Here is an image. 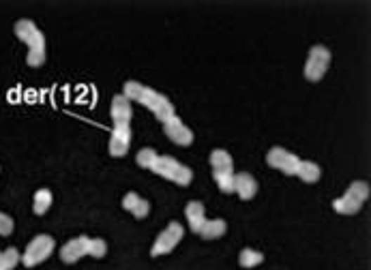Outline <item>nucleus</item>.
<instances>
[{"instance_id": "1", "label": "nucleus", "mask_w": 371, "mask_h": 270, "mask_svg": "<svg viewBox=\"0 0 371 270\" xmlns=\"http://www.w3.org/2000/svg\"><path fill=\"white\" fill-rule=\"evenodd\" d=\"M112 135H110V155L125 157L131 146V118L134 108L125 95H116L112 99Z\"/></svg>"}, {"instance_id": "2", "label": "nucleus", "mask_w": 371, "mask_h": 270, "mask_svg": "<svg viewBox=\"0 0 371 270\" xmlns=\"http://www.w3.org/2000/svg\"><path fill=\"white\" fill-rule=\"evenodd\" d=\"M136 161H138L140 167L150 169V172H155L157 176L166 178V180H172V183L178 185V187H187V185H191V180H193L191 167H187L185 163H181L174 157L157 155V150H152V148H142L138 153Z\"/></svg>"}, {"instance_id": "3", "label": "nucleus", "mask_w": 371, "mask_h": 270, "mask_svg": "<svg viewBox=\"0 0 371 270\" xmlns=\"http://www.w3.org/2000/svg\"><path fill=\"white\" fill-rule=\"evenodd\" d=\"M122 95H125L129 101H136V103L144 105L146 110H150L161 124H166L168 120H172L176 116L174 103L166 95L159 93V90H155V88H150V86H146V84L136 82V79L125 82Z\"/></svg>"}, {"instance_id": "4", "label": "nucleus", "mask_w": 371, "mask_h": 270, "mask_svg": "<svg viewBox=\"0 0 371 270\" xmlns=\"http://www.w3.org/2000/svg\"><path fill=\"white\" fill-rule=\"evenodd\" d=\"M185 217L193 234H197L204 240H217L226 236L228 232V223L223 219H206L204 204L193 200L185 206Z\"/></svg>"}, {"instance_id": "5", "label": "nucleus", "mask_w": 371, "mask_h": 270, "mask_svg": "<svg viewBox=\"0 0 371 270\" xmlns=\"http://www.w3.org/2000/svg\"><path fill=\"white\" fill-rule=\"evenodd\" d=\"M13 30H15V37L28 45L26 63L30 67H41V65H44L48 52H46V37H44V32H41V28L32 20H18Z\"/></svg>"}, {"instance_id": "6", "label": "nucleus", "mask_w": 371, "mask_h": 270, "mask_svg": "<svg viewBox=\"0 0 371 270\" xmlns=\"http://www.w3.org/2000/svg\"><path fill=\"white\" fill-rule=\"evenodd\" d=\"M108 253V243L103 238H89V236H77V238H71L69 243L63 245L60 249V259L65 264H75L77 259L82 257H105Z\"/></svg>"}, {"instance_id": "7", "label": "nucleus", "mask_w": 371, "mask_h": 270, "mask_svg": "<svg viewBox=\"0 0 371 270\" xmlns=\"http://www.w3.org/2000/svg\"><path fill=\"white\" fill-rule=\"evenodd\" d=\"M211 167H213V178L221 193H234V161L232 155L223 148H215L211 153Z\"/></svg>"}, {"instance_id": "8", "label": "nucleus", "mask_w": 371, "mask_h": 270, "mask_svg": "<svg viewBox=\"0 0 371 270\" xmlns=\"http://www.w3.org/2000/svg\"><path fill=\"white\" fill-rule=\"evenodd\" d=\"M367 200H369V185L365 180H354V183L346 189V193L333 202V208L339 214H356L365 206Z\"/></svg>"}, {"instance_id": "9", "label": "nucleus", "mask_w": 371, "mask_h": 270, "mask_svg": "<svg viewBox=\"0 0 371 270\" xmlns=\"http://www.w3.org/2000/svg\"><path fill=\"white\" fill-rule=\"evenodd\" d=\"M331 58H333L331 50H328L326 45H313V48L309 50V54H307L305 69H303L305 79L307 82H320L326 75L328 67H331Z\"/></svg>"}, {"instance_id": "10", "label": "nucleus", "mask_w": 371, "mask_h": 270, "mask_svg": "<svg viewBox=\"0 0 371 270\" xmlns=\"http://www.w3.org/2000/svg\"><path fill=\"white\" fill-rule=\"evenodd\" d=\"M52 253H54V238L48 234H39L28 243L20 259L26 268H34L37 264H44Z\"/></svg>"}, {"instance_id": "11", "label": "nucleus", "mask_w": 371, "mask_h": 270, "mask_svg": "<svg viewBox=\"0 0 371 270\" xmlns=\"http://www.w3.org/2000/svg\"><path fill=\"white\" fill-rule=\"evenodd\" d=\"M185 236V228L178 223V221H172L168 223V228L163 230L157 240L152 243V249H150V257H161V255H168L176 249V245L183 240Z\"/></svg>"}, {"instance_id": "12", "label": "nucleus", "mask_w": 371, "mask_h": 270, "mask_svg": "<svg viewBox=\"0 0 371 270\" xmlns=\"http://www.w3.org/2000/svg\"><path fill=\"white\" fill-rule=\"evenodd\" d=\"M266 163L273 167V169H279L283 172L285 176H297V169L301 165V157H297L294 153L285 150L281 146H273L268 153H266Z\"/></svg>"}, {"instance_id": "13", "label": "nucleus", "mask_w": 371, "mask_h": 270, "mask_svg": "<svg viewBox=\"0 0 371 270\" xmlns=\"http://www.w3.org/2000/svg\"><path fill=\"white\" fill-rule=\"evenodd\" d=\"M163 131H166L168 140L178 144V146H191L193 144V131L178 118V114L163 124Z\"/></svg>"}, {"instance_id": "14", "label": "nucleus", "mask_w": 371, "mask_h": 270, "mask_svg": "<svg viewBox=\"0 0 371 270\" xmlns=\"http://www.w3.org/2000/svg\"><path fill=\"white\" fill-rule=\"evenodd\" d=\"M258 180L249 174V172H240V174H234V193L240 198V200H254L256 193H258Z\"/></svg>"}, {"instance_id": "15", "label": "nucleus", "mask_w": 371, "mask_h": 270, "mask_svg": "<svg viewBox=\"0 0 371 270\" xmlns=\"http://www.w3.org/2000/svg\"><path fill=\"white\" fill-rule=\"evenodd\" d=\"M122 208L129 210L136 219H146L150 212V204L134 191H129L125 198H122Z\"/></svg>"}, {"instance_id": "16", "label": "nucleus", "mask_w": 371, "mask_h": 270, "mask_svg": "<svg viewBox=\"0 0 371 270\" xmlns=\"http://www.w3.org/2000/svg\"><path fill=\"white\" fill-rule=\"evenodd\" d=\"M297 176L303 180V183L313 185V183H318L320 176H322V167H320L318 163H313V161L301 159V165H299V169H297Z\"/></svg>"}, {"instance_id": "17", "label": "nucleus", "mask_w": 371, "mask_h": 270, "mask_svg": "<svg viewBox=\"0 0 371 270\" xmlns=\"http://www.w3.org/2000/svg\"><path fill=\"white\" fill-rule=\"evenodd\" d=\"M54 198H52V191L50 189H39L34 193V200H32V210L34 214H46L52 206Z\"/></svg>"}, {"instance_id": "18", "label": "nucleus", "mask_w": 371, "mask_h": 270, "mask_svg": "<svg viewBox=\"0 0 371 270\" xmlns=\"http://www.w3.org/2000/svg\"><path fill=\"white\" fill-rule=\"evenodd\" d=\"M264 262V255L260 253V251H256V249H242L240 251V255H238V264L242 266V268H256V266H260Z\"/></svg>"}, {"instance_id": "19", "label": "nucleus", "mask_w": 371, "mask_h": 270, "mask_svg": "<svg viewBox=\"0 0 371 270\" xmlns=\"http://www.w3.org/2000/svg\"><path fill=\"white\" fill-rule=\"evenodd\" d=\"M18 264H20V251L15 247L0 251V270H13Z\"/></svg>"}, {"instance_id": "20", "label": "nucleus", "mask_w": 371, "mask_h": 270, "mask_svg": "<svg viewBox=\"0 0 371 270\" xmlns=\"http://www.w3.org/2000/svg\"><path fill=\"white\" fill-rule=\"evenodd\" d=\"M13 228H15L13 219L9 214H5V212H0V236H11Z\"/></svg>"}]
</instances>
